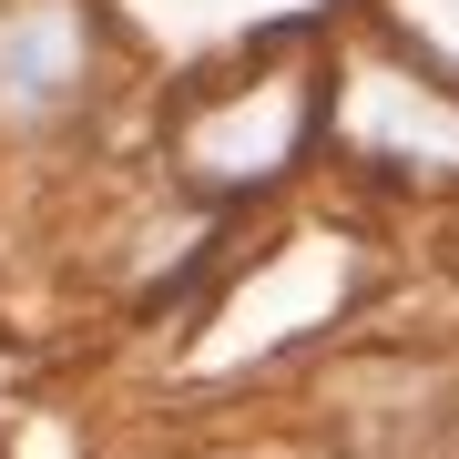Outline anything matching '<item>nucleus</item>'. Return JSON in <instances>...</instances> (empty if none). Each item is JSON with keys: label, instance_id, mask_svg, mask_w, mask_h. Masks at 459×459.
Segmentation results:
<instances>
[{"label": "nucleus", "instance_id": "nucleus-1", "mask_svg": "<svg viewBox=\"0 0 459 459\" xmlns=\"http://www.w3.org/2000/svg\"><path fill=\"white\" fill-rule=\"evenodd\" d=\"M307 143V72H265V82H235L184 113L174 133V164L184 184H204V195H255L265 174H286V153Z\"/></svg>", "mask_w": 459, "mask_h": 459}, {"label": "nucleus", "instance_id": "nucleus-2", "mask_svg": "<svg viewBox=\"0 0 459 459\" xmlns=\"http://www.w3.org/2000/svg\"><path fill=\"white\" fill-rule=\"evenodd\" d=\"M337 143L358 153V164L409 174V184H449L459 174V102L429 82V72L358 62L337 82Z\"/></svg>", "mask_w": 459, "mask_h": 459}, {"label": "nucleus", "instance_id": "nucleus-3", "mask_svg": "<svg viewBox=\"0 0 459 459\" xmlns=\"http://www.w3.org/2000/svg\"><path fill=\"white\" fill-rule=\"evenodd\" d=\"M82 72H92V11L82 0H21V11H0V123L11 133L62 123Z\"/></svg>", "mask_w": 459, "mask_h": 459}, {"label": "nucleus", "instance_id": "nucleus-4", "mask_svg": "<svg viewBox=\"0 0 459 459\" xmlns=\"http://www.w3.org/2000/svg\"><path fill=\"white\" fill-rule=\"evenodd\" d=\"M388 21L429 51V62H449V72H459V0H388Z\"/></svg>", "mask_w": 459, "mask_h": 459}]
</instances>
